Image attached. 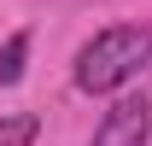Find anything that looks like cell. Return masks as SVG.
<instances>
[{
    "label": "cell",
    "mask_w": 152,
    "mask_h": 146,
    "mask_svg": "<svg viewBox=\"0 0 152 146\" xmlns=\"http://www.w3.org/2000/svg\"><path fill=\"white\" fill-rule=\"evenodd\" d=\"M146 64H152V23H117V29H99L76 53V88L82 93H117Z\"/></svg>",
    "instance_id": "6da1fadb"
},
{
    "label": "cell",
    "mask_w": 152,
    "mask_h": 146,
    "mask_svg": "<svg viewBox=\"0 0 152 146\" xmlns=\"http://www.w3.org/2000/svg\"><path fill=\"white\" fill-rule=\"evenodd\" d=\"M146 140H152V99L146 93L117 99L94 128V146H146Z\"/></svg>",
    "instance_id": "7a4b0ae2"
},
{
    "label": "cell",
    "mask_w": 152,
    "mask_h": 146,
    "mask_svg": "<svg viewBox=\"0 0 152 146\" xmlns=\"http://www.w3.org/2000/svg\"><path fill=\"white\" fill-rule=\"evenodd\" d=\"M23 58H29V29H18V35L0 47V88H12L23 76Z\"/></svg>",
    "instance_id": "3957f363"
},
{
    "label": "cell",
    "mask_w": 152,
    "mask_h": 146,
    "mask_svg": "<svg viewBox=\"0 0 152 146\" xmlns=\"http://www.w3.org/2000/svg\"><path fill=\"white\" fill-rule=\"evenodd\" d=\"M41 134V123L29 117V111H18V117H0V146H29Z\"/></svg>",
    "instance_id": "277c9868"
}]
</instances>
